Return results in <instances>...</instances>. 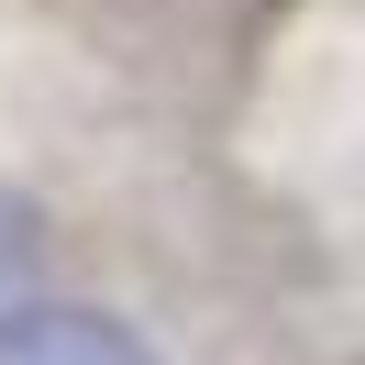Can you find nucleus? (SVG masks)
Returning a JSON list of instances; mask_svg holds the SVG:
<instances>
[{
    "label": "nucleus",
    "instance_id": "1",
    "mask_svg": "<svg viewBox=\"0 0 365 365\" xmlns=\"http://www.w3.org/2000/svg\"><path fill=\"white\" fill-rule=\"evenodd\" d=\"M0 365H166V354L122 310H100V299H45L34 288L23 310L0 321Z\"/></svg>",
    "mask_w": 365,
    "mask_h": 365
},
{
    "label": "nucleus",
    "instance_id": "2",
    "mask_svg": "<svg viewBox=\"0 0 365 365\" xmlns=\"http://www.w3.org/2000/svg\"><path fill=\"white\" fill-rule=\"evenodd\" d=\"M34 288H45V200L0 178V321L23 310Z\"/></svg>",
    "mask_w": 365,
    "mask_h": 365
}]
</instances>
